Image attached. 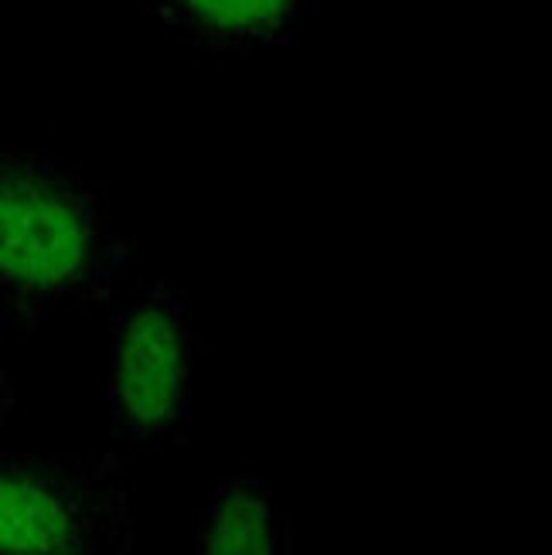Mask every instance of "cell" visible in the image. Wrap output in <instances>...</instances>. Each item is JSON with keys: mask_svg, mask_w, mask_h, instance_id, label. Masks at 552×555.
<instances>
[{"mask_svg": "<svg viewBox=\"0 0 552 555\" xmlns=\"http://www.w3.org/2000/svg\"><path fill=\"white\" fill-rule=\"evenodd\" d=\"M191 327L171 283H147L113 327L110 433L137 450L181 437L191 385Z\"/></svg>", "mask_w": 552, "mask_h": 555, "instance_id": "3957f363", "label": "cell"}, {"mask_svg": "<svg viewBox=\"0 0 552 555\" xmlns=\"http://www.w3.org/2000/svg\"><path fill=\"white\" fill-rule=\"evenodd\" d=\"M280 521L273 491L253 474H235L211 494L198 521L195 555H277Z\"/></svg>", "mask_w": 552, "mask_h": 555, "instance_id": "5b68a950", "label": "cell"}, {"mask_svg": "<svg viewBox=\"0 0 552 555\" xmlns=\"http://www.w3.org/2000/svg\"><path fill=\"white\" fill-rule=\"evenodd\" d=\"M11 413H14V385L4 372H0V426L8 423Z\"/></svg>", "mask_w": 552, "mask_h": 555, "instance_id": "8992f818", "label": "cell"}, {"mask_svg": "<svg viewBox=\"0 0 552 555\" xmlns=\"http://www.w3.org/2000/svg\"><path fill=\"white\" fill-rule=\"evenodd\" d=\"M321 0H143L167 35L202 52L246 55L291 41Z\"/></svg>", "mask_w": 552, "mask_h": 555, "instance_id": "277c9868", "label": "cell"}, {"mask_svg": "<svg viewBox=\"0 0 552 555\" xmlns=\"http://www.w3.org/2000/svg\"><path fill=\"white\" fill-rule=\"evenodd\" d=\"M130 249L95 195L41 151L0 147V307L35 327L113 294Z\"/></svg>", "mask_w": 552, "mask_h": 555, "instance_id": "6da1fadb", "label": "cell"}, {"mask_svg": "<svg viewBox=\"0 0 552 555\" xmlns=\"http://www.w3.org/2000/svg\"><path fill=\"white\" fill-rule=\"evenodd\" d=\"M133 485L113 453H0V555H130Z\"/></svg>", "mask_w": 552, "mask_h": 555, "instance_id": "7a4b0ae2", "label": "cell"}]
</instances>
